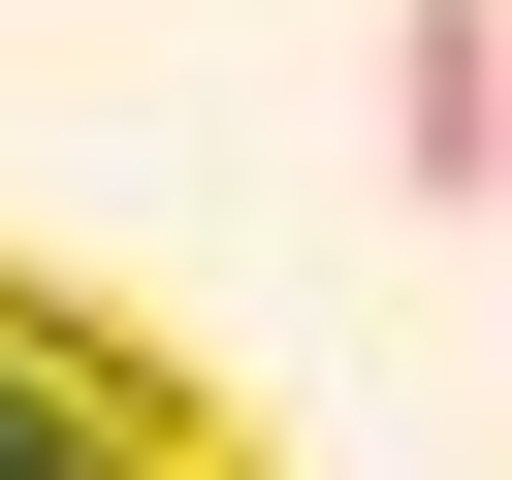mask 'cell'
Segmentation results:
<instances>
[{
    "label": "cell",
    "mask_w": 512,
    "mask_h": 480,
    "mask_svg": "<svg viewBox=\"0 0 512 480\" xmlns=\"http://www.w3.org/2000/svg\"><path fill=\"white\" fill-rule=\"evenodd\" d=\"M384 160H416V224L512 192V0H384Z\"/></svg>",
    "instance_id": "1"
}]
</instances>
